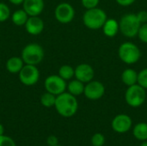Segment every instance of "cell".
Returning a JSON list of instances; mask_svg holds the SVG:
<instances>
[{
	"mask_svg": "<svg viewBox=\"0 0 147 146\" xmlns=\"http://www.w3.org/2000/svg\"><path fill=\"white\" fill-rule=\"evenodd\" d=\"M54 108L59 115L65 118H70L78 112V102L76 96L69 92H64L56 96Z\"/></svg>",
	"mask_w": 147,
	"mask_h": 146,
	"instance_id": "cell-1",
	"label": "cell"
},
{
	"mask_svg": "<svg viewBox=\"0 0 147 146\" xmlns=\"http://www.w3.org/2000/svg\"><path fill=\"white\" fill-rule=\"evenodd\" d=\"M107 19V13L102 9L98 7L86 9L82 17L84 25L91 30H97L102 28Z\"/></svg>",
	"mask_w": 147,
	"mask_h": 146,
	"instance_id": "cell-2",
	"label": "cell"
},
{
	"mask_svg": "<svg viewBox=\"0 0 147 146\" xmlns=\"http://www.w3.org/2000/svg\"><path fill=\"white\" fill-rule=\"evenodd\" d=\"M118 57L126 65H134L141 58V52L139 46L131 42L125 41L118 48Z\"/></svg>",
	"mask_w": 147,
	"mask_h": 146,
	"instance_id": "cell-3",
	"label": "cell"
},
{
	"mask_svg": "<svg viewBox=\"0 0 147 146\" xmlns=\"http://www.w3.org/2000/svg\"><path fill=\"white\" fill-rule=\"evenodd\" d=\"M120 32L127 38H134L137 36L141 23L137 18L135 13H127L121 16L119 21Z\"/></svg>",
	"mask_w": 147,
	"mask_h": 146,
	"instance_id": "cell-4",
	"label": "cell"
},
{
	"mask_svg": "<svg viewBox=\"0 0 147 146\" xmlns=\"http://www.w3.org/2000/svg\"><path fill=\"white\" fill-rule=\"evenodd\" d=\"M45 56L43 47L37 43H30L25 46L22 51V59L26 65H38Z\"/></svg>",
	"mask_w": 147,
	"mask_h": 146,
	"instance_id": "cell-5",
	"label": "cell"
},
{
	"mask_svg": "<svg viewBox=\"0 0 147 146\" xmlns=\"http://www.w3.org/2000/svg\"><path fill=\"white\" fill-rule=\"evenodd\" d=\"M146 89L138 83L127 87L125 92V101L132 108H139L146 102Z\"/></svg>",
	"mask_w": 147,
	"mask_h": 146,
	"instance_id": "cell-6",
	"label": "cell"
},
{
	"mask_svg": "<svg viewBox=\"0 0 147 146\" xmlns=\"http://www.w3.org/2000/svg\"><path fill=\"white\" fill-rule=\"evenodd\" d=\"M18 74L20 82L25 86H33L40 79V71L37 65L25 64Z\"/></svg>",
	"mask_w": 147,
	"mask_h": 146,
	"instance_id": "cell-7",
	"label": "cell"
},
{
	"mask_svg": "<svg viewBox=\"0 0 147 146\" xmlns=\"http://www.w3.org/2000/svg\"><path fill=\"white\" fill-rule=\"evenodd\" d=\"M44 87L46 91L52 93L57 96L65 92L67 83L66 81L64 80L59 75H50L45 79Z\"/></svg>",
	"mask_w": 147,
	"mask_h": 146,
	"instance_id": "cell-8",
	"label": "cell"
},
{
	"mask_svg": "<svg viewBox=\"0 0 147 146\" xmlns=\"http://www.w3.org/2000/svg\"><path fill=\"white\" fill-rule=\"evenodd\" d=\"M54 16L59 23L68 24L75 17V9L69 3H60L54 9Z\"/></svg>",
	"mask_w": 147,
	"mask_h": 146,
	"instance_id": "cell-9",
	"label": "cell"
},
{
	"mask_svg": "<svg viewBox=\"0 0 147 146\" xmlns=\"http://www.w3.org/2000/svg\"><path fill=\"white\" fill-rule=\"evenodd\" d=\"M105 94V86L104 84L96 80H92L85 83L84 95L85 97L91 101H96L101 99Z\"/></svg>",
	"mask_w": 147,
	"mask_h": 146,
	"instance_id": "cell-10",
	"label": "cell"
},
{
	"mask_svg": "<svg viewBox=\"0 0 147 146\" xmlns=\"http://www.w3.org/2000/svg\"><path fill=\"white\" fill-rule=\"evenodd\" d=\"M133 121L130 116L125 114L116 115L111 123L113 130L118 133H125L132 128Z\"/></svg>",
	"mask_w": 147,
	"mask_h": 146,
	"instance_id": "cell-11",
	"label": "cell"
},
{
	"mask_svg": "<svg viewBox=\"0 0 147 146\" xmlns=\"http://www.w3.org/2000/svg\"><path fill=\"white\" fill-rule=\"evenodd\" d=\"M95 76L94 68L87 63H82L75 68V78L84 83H87L93 80Z\"/></svg>",
	"mask_w": 147,
	"mask_h": 146,
	"instance_id": "cell-12",
	"label": "cell"
},
{
	"mask_svg": "<svg viewBox=\"0 0 147 146\" xmlns=\"http://www.w3.org/2000/svg\"><path fill=\"white\" fill-rule=\"evenodd\" d=\"M25 29L28 34L31 35H39L44 30V22L39 16H29L27 22L24 25Z\"/></svg>",
	"mask_w": 147,
	"mask_h": 146,
	"instance_id": "cell-13",
	"label": "cell"
},
{
	"mask_svg": "<svg viewBox=\"0 0 147 146\" xmlns=\"http://www.w3.org/2000/svg\"><path fill=\"white\" fill-rule=\"evenodd\" d=\"M45 7L44 0H24L22 9L29 16H36L42 13Z\"/></svg>",
	"mask_w": 147,
	"mask_h": 146,
	"instance_id": "cell-14",
	"label": "cell"
},
{
	"mask_svg": "<svg viewBox=\"0 0 147 146\" xmlns=\"http://www.w3.org/2000/svg\"><path fill=\"white\" fill-rule=\"evenodd\" d=\"M102 29V33L106 37L114 38L120 32L119 21L114 18H108L104 22Z\"/></svg>",
	"mask_w": 147,
	"mask_h": 146,
	"instance_id": "cell-15",
	"label": "cell"
},
{
	"mask_svg": "<svg viewBox=\"0 0 147 146\" xmlns=\"http://www.w3.org/2000/svg\"><path fill=\"white\" fill-rule=\"evenodd\" d=\"M24 62L22 59V57L13 56L9 58L6 62V70L11 73V74H17L20 72V71L24 66Z\"/></svg>",
	"mask_w": 147,
	"mask_h": 146,
	"instance_id": "cell-16",
	"label": "cell"
},
{
	"mask_svg": "<svg viewBox=\"0 0 147 146\" xmlns=\"http://www.w3.org/2000/svg\"><path fill=\"white\" fill-rule=\"evenodd\" d=\"M121 77L122 83L127 87L138 83V72L132 68L125 69L122 71Z\"/></svg>",
	"mask_w": 147,
	"mask_h": 146,
	"instance_id": "cell-17",
	"label": "cell"
},
{
	"mask_svg": "<svg viewBox=\"0 0 147 146\" xmlns=\"http://www.w3.org/2000/svg\"><path fill=\"white\" fill-rule=\"evenodd\" d=\"M84 87H85V83H84L81 81L75 78V79H71L67 83L66 89L68 90V92L70 94H71L72 96L77 97V96H81L82 94H84Z\"/></svg>",
	"mask_w": 147,
	"mask_h": 146,
	"instance_id": "cell-18",
	"label": "cell"
},
{
	"mask_svg": "<svg viewBox=\"0 0 147 146\" xmlns=\"http://www.w3.org/2000/svg\"><path fill=\"white\" fill-rule=\"evenodd\" d=\"M29 15L23 9H16L11 14V21L16 26H24Z\"/></svg>",
	"mask_w": 147,
	"mask_h": 146,
	"instance_id": "cell-19",
	"label": "cell"
},
{
	"mask_svg": "<svg viewBox=\"0 0 147 146\" xmlns=\"http://www.w3.org/2000/svg\"><path fill=\"white\" fill-rule=\"evenodd\" d=\"M134 136L140 141L147 140V123H138L134 127Z\"/></svg>",
	"mask_w": 147,
	"mask_h": 146,
	"instance_id": "cell-20",
	"label": "cell"
},
{
	"mask_svg": "<svg viewBox=\"0 0 147 146\" xmlns=\"http://www.w3.org/2000/svg\"><path fill=\"white\" fill-rule=\"evenodd\" d=\"M58 75L64 80H71L75 77V68L69 65H64L59 67Z\"/></svg>",
	"mask_w": 147,
	"mask_h": 146,
	"instance_id": "cell-21",
	"label": "cell"
},
{
	"mask_svg": "<svg viewBox=\"0 0 147 146\" xmlns=\"http://www.w3.org/2000/svg\"><path fill=\"white\" fill-rule=\"evenodd\" d=\"M55 102H56V96L47 91L42 94V96H40V103L45 108L54 107Z\"/></svg>",
	"mask_w": 147,
	"mask_h": 146,
	"instance_id": "cell-22",
	"label": "cell"
},
{
	"mask_svg": "<svg viewBox=\"0 0 147 146\" xmlns=\"http://www.w3.org/2000/svg\"><path fill=\"white\" fill-rule=\"evenodd\" d=\"M9 16H11V13L9 6L6 3L0 2V22H6Z\"/></svg>",
	"mask_w": 147,
	"mask_h": 146,
	"instance_id": "cell-23",
	"label": "cell"
},
{
	"mask_svg": "<svg viewBox=\"0 0 147 146\" xmlns=\"http://www.w3.org/2000/svg\"><path fill=\"white\" fill-rule=\"evenodd\" d=\"M138 84L147 89V67L138 72Z\"/></svg>",
	"mask_w": 147,
	"mask_h": 146,
	"instance_id": "cell-24",
	"label": "cell"
},
{
	"mask_svg": "<svg viewBox=\"0 0 147 146\" xmlns=\"http://www.w3.org/2000/svg\"><path fill=\"white\" fill-rule=\"evenodd\" d=\"M105 143V137L102 133H95L91 138V145L93 146H102Z\"/></svg>",
	"mask_w": 147,
	"mask_h": 146,
	"instance_id": "cell-25",
	"label": "cell"
},
{
	"mask_svg": "<svg viewBox=\"0 0 147 146\" xmlns=\"http://www.w3.org/2000/svg\"><path fill=\"white\" fill-rule=\"evenodd\" d=\"M139 40L143 42V43H147V23H144V24H141L140 29H139V32H138V34H137Z\"/></svg>",
	"mask_w": 147,
	"mask_h": 146,
	"instance_id": "cell-26",
	"label": "cell"
},
{
	"mask_svg": "<svg viewBox=\"0 0 147 146\" xmlns=\"http://www.w3.org/2000/svg\"><path fill=\"white\" fill-rule=\"evenodd\" d=\"M100 0H81V3L85 9H93L98 7Z\"/></svg>",
	"mask_w": 147,
	"mask_h": 146,
	"instance_id": "cell-27",
	"label": "cell"
},
{
	"mask_svg": "<svg viewBox=\"0 0 147 146\" xmlns=\"http://www.w3.org/2000/svg\"><path fill=\"white\" fill-rule=\"evenodd\" d=\"M0 146H16L15 141L8 136L1 135L0 136Z\"/></svg>",
	"mask_w": 147,
	"mask_h": 146,
	"instance_id": "cell-28",
	"label": "cell"
},
{
	"mask_svg": "<svg viewBox=\"0 0 147 146\" xmlns=\"http://www.w3.org/2000/svg\"><path fill=\"white\" fill-rule=\"evenodd\" d=\"M137 18L140 21L141 24L147 23V11L146 10H140L138 13H136Z\"/></svg>",
	"mask_w": 147,
	"mask_h": 146,
	"instance_id": "cell-29",
	"label": "cell"
},
{
	"mask_svg": "<svg viewBox=\"0 0 147 146\" xmlns=\"http://www.w3.org/2000/svg\"><path fill=\"white\" fill-rule=\"evenodd\" d=\"M47 145L49 146H54L58 145L59 140H58V138H57V137H55V136H53V135H51V136H49V137L47 138Z\"/></svg>",
	"mask_w": 147,
	"mask_h": 146,
	"instance_id": "cell-30",
	"label": "cell"
},
{
	"mask_svg": "<svg viewBox=\"0 0 147 146\" xmlns=\"http://www.w3.org/2000/svg\"><path fill=\"white\" fill-rule=\"evenodd\" d=\"M136 0H115V2L121 5V6H123V7H127V6H130L132 5L133 3H135Z\"/></svg>",
	"mask_w": 147,
	"mask_h": 146,
	"instance_id": "cell-31",
	"label": "cell"
},
{
	"mask_svg": "<svg viewBox=\"0 0 147 146\" xmlns=\"http://www.w3.org/2000/svg\"><path fill=\"white\" fill-rule=\"evenodd\" d=\"M9 1L14 5H20L22 4V3L24 2V0H9Z\"/></svg>",
	"mask_w": 147,
	"mask_h": 146,
	"instance_id": "cell-32",
	"label": "cell"
},
{
	"mask_svg": "<svg viewBox=\"0 0 147 146\" xmlns=\"http://www.w3.org/2000/svg\"><path fill=\"white\" fill-rule=\"evenodd\" d=\"M3 133H4V127H3V126L0 123V136H1V135H3Z\"/></svg>",
	"mask_w": 147,
	"mask_h": 146,
	"instance_id": "cell-33",
	"label": "cell"
},
{
	"mask_svg": "<svg viewBox=\"0 0 147 146\" xmlns=\"http://www.w3.org/2000/svg\"><path fill=\"white\" fill-rule=\"evenodd\" d=\"M140 146H147V142H146V141H145V142H143V143H142V144H141Z\"/></svg>",
	"mask_w": 147,
	"mask_h": 146,
	"instance_id": "cell-34",
	"label": "cell"
},
{
	"mask_svg": "<svg viewBox=\"0 0 147 146\" xmlns=\"http://www.w3.org/2000/svg\"><path fill=\"white\" fill-rule=\"evenodd\" d=\"M54 146H61V145H54Z\"/></svg>",
	"mask_w": 147,
	"mask_h": 146,
	"instance_id": "cell-35",
	"label": "cell"
},
{
	"mask_svg": "<svg viewBox=\"0 0 147 146\" xmlns=\"http://www.w3.org/2000/svg\"><path fill=\"white\" fill-rule=\"evenodd\" d=\"M146 102H147V95H146Z\"/></svg>",
	"mask_w": 147,
	"mask_h": 146,
	"instance_id": "cell-36",
	"label": "cell"
}]
</instances>
